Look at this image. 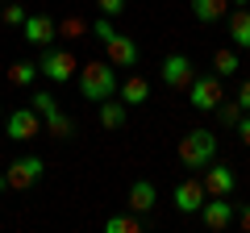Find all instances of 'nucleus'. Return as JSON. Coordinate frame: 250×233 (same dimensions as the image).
<instances>
[{
	"label": "nucleus",
	"instance_id": "nucleus-1",
	"mask_svg": "<svg viewBox=\"0 0 250 233\" xmlns=\"http://www.w3.org/2000/svg\"><path fill=\"white\" fill-rule=\"evenodd\" d=\"M75 79H80V96L83 100H108L117 96V71L108 58H92V63H83L80 71H75Z\"/></svg>",
	"mask_w": 250,
	"mask_h": 233
},
{
	"label": "nucleus",
	"instance_id": "nucleus-2",
	"mask_svg": "<svg viewBox=\"0 0 250 233\" xmlns=\"http://www.w3.org/2000/svg\"><path fill=\"white\" fill-rule=\"evenodd\" d=\"M213 158H217V137L208 134V129H192V134H184V142H179V162H184V167L205 171Z\"/></svg>",
	"mask_w": 250,
	"mask_h": 233
},
{
	"label": "nucleus",
	"instance_id": "nucleus-3",
	"mask_svg": "<svg viewBox=\"0 0 250 233\" xmlns=\"http://www.w3.org/2000/svg\"><path fill=\"white\" fill-rule=\"evenodd\" d=\"M75 71H80V63H75L71 50H54V46H46L42 58H38V75H46L50 83H67L75 79Z\"/></svg>",
	"mask_w": 250,
	"mask_h": 233
},
{
	"label": "nucleus",
	"instance_id": "nucleus-4",
	"mask_svg": "<svg viewBox=\"0 0 250 233\" xmlns=\"http://www.w3.org/2000/svg\"><path fill=\"white\" fill-rule=\"evenodd\" d=\"M4 134H9L13 142H34L38 134H46V121H42V113H38L34 104H25V108H17V113L4 116Z\"/></svg>",
	"mask_w": 250,
	"mask_h": 233
},
{
	"label": "nucleus",
	"instance_id": "nucleus-5",
	"mask_svg": "<svg viewBox=\"0 0 250 233\" xmlns=\"http://www.w3.org/2000/svg\"><path fill=\"white\" fill-rule=\"evenodd\" d=\"M4 175H9V192H29L46 175V162L38 158V154H25V158H13L9 167H4Z\"/></svg>",
	"mask_w": 250,
	"mask_h": 233
},
{
	"label": "nucleus",
	"instance_id": "nucleus-6",
	"mask_svg": "<svg viewBox=\"0 0 250 233\" xmlns=\"http://www.w3.org/2000/svg\"><path fill=\"white\" fill-rule=\"evenodd\" d=\"M188 92H192V108H200V113H213L217 104L225 100V92H221V75H196V79L188 83Z\"/></svg>",
	"mask_w": 250,
	"mask_h": 233
},
{
	"label": "nucleus",
	"instance_id": "nucleus-7",
	"mask_svg": "<svg viewBox=\"0 0 250 233\" xmlns=\"http://www.w3.org/2000/svg\"><path fill=\"white\" fill-rule=\"evenodd\" d=\"M159 79L167 83L171 92H184L188 83L196 79V71H192V58H188V54H167V58L159 63Z\"/></svg>",
	"mask_w": 250,
	"mask_h": 233
},
{
	"label": "nucleus",
	"instance_id": "nucleus-8",
	"mask_svg": "<svg viewBox=\"0 0 250 233\" xmlns=\"http://www.w3.org/2000/svg\"><path fill=\"white\" fill-rule=\"evenodd\" d=\"M21 34H25V42L29 46H54V38H59V21L54 17H46V13H29L25 17V25H21Z\"/></svg>",
	"mask_w": 250,
	"mask_h": 233
},
{
	"label": "nucleus",
	"instance_id": "nucleus-9",
	"mask_svg": "<svg viewBox=\"0 0 250 233\" xmlns=\"http://www.w3.org/2000/svg\"><path fill=\"white\" fill-rule=\"evenodd\" d=\"M208 200V192H205V183L200 179H184L175 188V196H171V204H175V213H184V216H192V213H200V204Z\"/></svg>",
	"mask_w": 250,
	"mask_h": 233
},
{
	"label": "nucleus",
	"instance_id": "nucleus-10",
	"mask_svg": "<svg viewBox=\"0 0 250 233\" xmlns=\"http://www.w3.org/2000/svg\"><path fill=\"white\" fill-rule=\"evenodd\" d=\"M104 58L113 67H138V42H134V38H125V34H113L104 42Z\"/></svg>",
	"mask_w": 250,
	"mask_h": 233
},
{
	"label": "nucleus",
	"instance_id": "nucleus-11",
	"mask_svg": "<svg viewBox=\"0 0 250 233\" xmlns=\"http://www.w3.org/2000/svg\"><path fill=\"white\" fill-rule=\"evenodd\" d=\"M200 183H205L208 196H229V192L238 188V175H233L229 167H221V162H208V167H205V179H200Z\"/></svg>",
	"mask_w": 250,
	"mask_h": 233
},
{
	"label": "nucleus",
	"instance_id": "nucleus-12",
	"mask_svg": "<svg viewBox=\"0 0 250 233\" xmlns=\"http://www.w3.org/2000/svg\"><path fill=\"white\" fill-rule=\"evenodd\" d=\"M200 221H205L208 229H225V225L233 221V204H229V196H208L205 204H200Z\"/></svg>",
	"mask_w": 250,
	"mask_h": 233
},
{
	"label": "nucleus",
	"instance_id": "nucleus-13",
	"mask_svg": "<svg viewBox=\"0 0 250 233\" xmlns=\"http://www.w3.org/2000/svg\"><path fill=\"white\" fill-rule=\"evenodd\" d=\"M125 204L134 208V213L146 216L154 204H159V192H154V183H150V179H134V183H129V196H125Z\"/></svg>",
	"mask_w": 250,
	"mask_h": 233
},
{
	"label": "nucleus",
	"instance_id": "nucleus-14",
	"mask_svg": "<svg viewBox=\"0 0 250 233\" xmlns=\"http://www.w3.org/2000/svg\"><path fill=\"white\" fill-rule=\"evenodd\" d=\"M117 96H121L129 108H134V104H146V100H150V83H146L142 75H125V83H117Z\"/></svg>",
	"mask_w": 250,
	"mask_h": 233
},
{
	"label": "nucleus",
	"instance_id": "nucleus-15",
	"mask_svg": "<svg viewBox=\"0 0 250 233\" xmlns=\"http://www.w3.org/2000/svg\"><path fill=\"white\" fill-rule=\"evenodd\" d=\"M192 17L213 25V21H225L229 17V0H192Z\"/></svg>",
	"mask_w": 250,
	"mask_h": 233
},
{
	"label": "nucleus",
	"instance_id": "nucleus-16",
	"mask_svg": "<svg viewBox=\"0 0 250 233\" xmlns=\"http://www.w3.org/2000/svg\"><path fill=\"white\" fill-rule=\"evenodd\" d=\"M225 29H229L233 46H250V9H233L225 17Z\"/></svg>",
	"mask_w": 250,
	"mask_h": 233
},
{
	"label": "nucleus",
	"instance_id": "nucleus-17",
	"mask_svg": "<svg viewBox=\"0 0 250 233\" xmlns=\"http://www.w3.org/2000/svg\"><path fill=\"white\" fill-rule=\"evenodd\" d=\"M125 108H129L125 100H113V96L100 100V125L104 129H121L125 125Z\"/></svg>",
	"mask_w": 250,
	"mask_h": 233
},
{
	"label": "nucleus",
	"instance_id": "nucleus-18",
	"mask_svg": "<svg viewBox=\"0 0 250 233\" xmlns=\"http://www.w3.org/2000/svg\"><path fill=\"white\" fill-rule=\"evenodd\" d=\"M104 229L108 233H142L146 221H142V213H134V216H129V213H117V216H108V221H104Z\"/></svg>",
	"mask_w": 250,
	"mask_h": 233
},
{
	"label": "nucleus",
	"instance_id": "nucleus-19",
	"mask_svg": "<svg viewBox=\"0 0 250 233\" xmlns=\"http://www.w3.org/2000/svg\"><path fill=\"white\" fill-rule=\"evenodd\" d=\"M238 67H242L238 50H225V46H221V50L213 54V71H217V75H225V79H229V75H238Z\"/></svg>",
	"mask_w": 250,
	"mask_h": 233
},
{
	"label": "nucleus",
	"instance_id": "nucleus-20",
	"mask_svg": "<svg viewBox=\"0 0 250 233\" xmlns=\"http://www.w3.org/2000/svg\"><path fill=\"white\" fill-rule=\"evenodd\" d=\"M42 121H46V134H50V137H71V116H67V113H59V108H54V113H46L42 116Z\"/></svg>",
	"mask_w": 250,
	"mask_h": 233
},
{
	"label": "nucleus",
	"instance_id": "nucleus-21",
	"mask_svg": "<svg viewBox=\"0 0 250 233\" xmlns=\"http://www.w3.org/2000/svg\"><path fill=\"white\" fill-rule=\"evenodd\" d=\"M213 113H217V121H221L225 129H238V121H242V113H246V108H242L238 100H221Z\"/></svg>",
	"mask_w": 250,
	"mask_h": 233
},
{
	"label": "nucleus",
	"instance_id": "nucleus-22",
	"mask_svg": "<svg viewBox=\"0 0 250 233\" xmlns=\"http://www.w3.org/2000/svg\"><path fill=\"white\" fill-rule=\"evenodd\" d=\"M38 79V63H13L9 67V83L13 88H29Z\"/></svg>",
	"mask_w": 250,
	"mask_h": 233
},
{
	"label": "nucleus",
	"instance_id": "nucleus-23",
	"mask_svg": "<svg viewBox=\"0 0 250 233\" xmlns=\"http://www.w3.org/2000/svg\"><path fill=\"white\" fill-rule=\"evenodd\" d=\"M25 17H29V13L21 9L17 0H9V4L0 9V21H4V25H13V29H21V25H25Z\"/></svg>",
	"mask_w": 250,
	"mask_h": 233
},
{
	"label": "nucleus",
	"instance_id": "nucleus-24",
	"mask_svg": "<svg viewBox=\"0 0 250 233\" xmlns=\"http://www.w3.org/2000/svg\"><path fill=\"white\" fill-rule=\"evenodd\" d=\"M29 104H34V108H38V113H42V116L59 108V104H54V96H50V92H46V88H42V92H34V96H29Z\"/></svg>",
	"mask_w": 250,
	"mask_h": 233
},
{
	"label": "nucleus",
	"instance_id": "nucleus-25",
	"mask_svg": "<svg viewBox=\"0 0 250 233\" xmlns=\"http://www.w3.org/2000/svg\"><path fill=\"white\" fill-rule=\"evenodd\" d=\"M83 29H88V25H83L80 17H62V21H59V34H62V38H80Z\"/></svg>",
	"mask_w": 250,
	"mask_h": 233
},
{
	"label": "nucleus",
	"instance_id": "nucleus-26",
	"mask_svg": "<svg viewBox=\"0 0 250 233\" xmlns=\"http://www.w3.org/2000/svg\"><path fill=\"white\" fill-rule=\"evenodd\" d=\"M125 4H129V0H96V9L104 13V17H121Z\"/></svg>",
	"mask_w": 250,
	"mask_h": 233
},
{
	"label": "nucleus",
	"instance_id": "nucleus-27",
	"mask_svg": "<svg viewBox=\"0 0 250 233\" xmlns=\"http://www.w3.org/2000/svg\"><path fill=\"white\" fill-rule=\"evenodd\" d=\"M233 100H238V104L250 113V79H242V83H238V96H233Z\"/></svg>",
	"mask_w": 250,
	"mask_h": 233
},
{
	"label": "nucleus",
	"instance_id": "nucleus-28",
	"mask_svg": "<svg viewBox=\"0 0 250 233\" xmlns=\"http://www.w3.org/2000/svg\"><path fill=\"white\" fill-rule=\"evenodd\" d=\"M238 137H242V146H250V113H242V121H238Z\"/></svg>",
	"mask_w": 250,
	"mask_h": 233
},
{
	"label": "nucleus",
	"instance_id": "nucleus-29",
	"mask_svg": "<svg viewBox=\"0 0 250 233\" xmlns=\"http://www.w3.org/2000/svg\"><path fill=\"white\" fill-rule=\"evenodd\" d=\"M233 216H238V225H242V229L250 233V204H242V208H238V213H233Z\"/></svg>",
	"mask_w": 250,
	"mask_h": 233
},
{
	"label": "nucleus",
	"instance_id": "nucleus-30",
	"mask_svg": "<svg viewBox=\"0 0 250 233\" xmlns=\"http://www.w3.org/2000/svg\"><path fill=\"white\" fill-rule=\"evenodd\" d=\"M0 192H9V175L4 171H0Z\"/></svg>",
	"mask_w": 250,
	"mask_h": 233
},
{
	"label": "nucleus",
	"instance_id": "nucleus-31",
	"mask_svg": "<svg viewBox=\"0 0 250 233\" xmlns=\"http://www.w3.org/2000/svg\"><path fill=\"white\" fill-rule=\"evenodd\" d=\"M229 4L233 9H250V0H229Z\"/></svg>",
	"mask_w": 250,
	"mask_h": 233
}]
</instances>
